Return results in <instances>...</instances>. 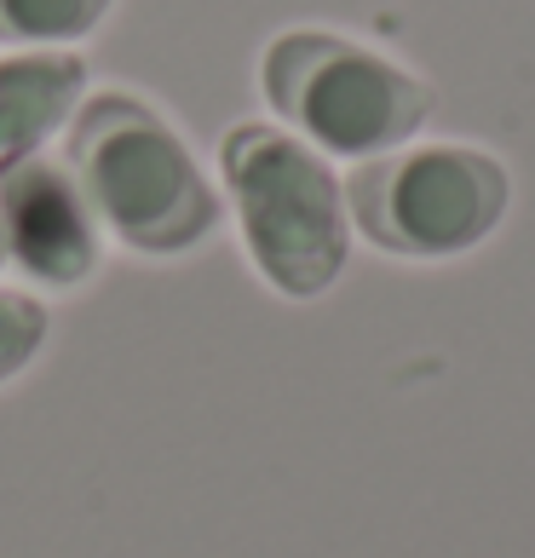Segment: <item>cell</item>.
Segmentation results:
<instances>
[{"mask_svg":"<svg viewBox=\"0 0 535 558\" xmlns=\"http://www.w3.org/2000/svg\"><path fill=\"white\" fill-rule=\"evenodd\" d=\"M115 0H0V40L12 47H64L98 29Z\"/></svg>","mask_w":535,"mask_h":558,"instance_id":"cell-7","label":"cell"},{"mask_svg":"<svg viewBox=\"0 0 535 558\" xmlns=\"http://www.w3.org/2000/svg\"><path fill=\"white\" fill-rule=\"evenodd\" d=\"M87 105V64L64 47H24L0 58V179L35 161L58 128Z\"/></svg>","mask_w":535,"mask_h":558,"instance_id":"cell-6","label":"cell"},{"mask_svg":"<svg viewBox=\"0 0 535 558\" xmlns=\"http://www.w3.org/2000/svg\"><path fill=\"white\" fill-rule=\"evenodd\" d=\"M242 242L259 277L288 300H317L345 271V191L305 138L242 121L219 144Z\"/></svg>","mask_w":535,"mask_h":558,"instance_id":"cell-2","label":"cell"},{"mask_svg":"<svg viewBox=\"0 0 535 558\" xmlns=\"http://www.w3.org/2000/svg\"><path fill=\"white\" fill-rule=\"evenodd\" d=\"M64 168L93 219L133 254H191L219 225V196L191 144L127 93H98L75 110Z\"/></svg>","mask_w":535,"mask_h":558,"instance_id":"cell-1","label":"cell"},{"mask_svg":"<svg viewBox=\"0 0 535 558\" xmlns=\"http://www.w3.org/2000/svg\"><path fill=\"white\" fill-rule=\"evenodd\" d=\"M512 179L472 144H415L363 161L345 184L357 231L403 259H449L478 247L507 219Z\"/></svg>","mask_w":535,"mask_h":558,"instance_id":"cell-4","label":"cell"},{"mask_svg":"<svg viewBox=\"0 0 535 558\" xmlns=\"http://www.w3.org/2000/svg\"><path fill=\"white\" fill-rule=\"evenodd\" d=\"M265 98L317 150L368 156L398 150L431 116V87L363 40L328 29H288L265 47Z\"/></svg>","mask_w":535,"mask_h":558,"instance_id":"cell-3","label":"cell"},{"mask_svg":"<svg viewBox=\"0 0 535 558\" xmlns=\"http://www.w3.org/2000/svg\"><path fill=\"white\" fill-rule=\"evenodd\" d=\"M40 340H47V305H40L29 288L0 282V386L17 380L35 363Z\"/></svg>","mask_w":535,"mask_h":558,"instance_id":"cell-8","label":"cell"},{"mask_svg":"<svg viewBox=\"0 0 535 558\" xmlns=\"http://www.w3.org/2000/svg\"><path fill=\"white\" fill-rule=\"evenodd\" d=\"M0 259L29 282L81 288L105 259V225L93 219L64 161H24L0 179Z\"/></svg>","mask_w":535,"mask_h":558,"instance_id":"cell-5","label":"cell"}]
</instances>
